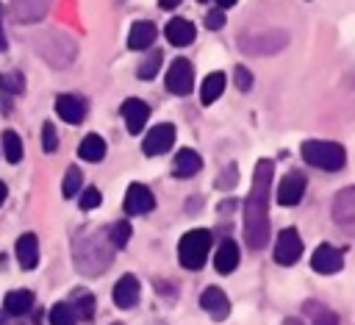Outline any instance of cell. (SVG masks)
<instances>
[{
	"mask_svg": "<svg viewBox=\"0 0 355 325\" xmlns=\"http://www.w3.org/2000/svg\"><path fill=\"white\" fill-rule=\"evenodd\" d=\"M272 161L261 158L252 172V189L244 200V242L252 250L266 247L269 242V192H272Z\"/></svg>",
	"mask_w": 355,
	"mask_h": 325,
	"instance_id": "cell-1",
	"label": "cell"
},
{
	"mask_svg": "<svg viewBox=\"0 0 355 325\" xmlns=\"http://www.w3.org/2000/svg\"><path fill=\"white\" fill-rule=\"evenodd\" d=\"M300 153H302L305 164L324 169V172H338L347 164V150L330 139H308V142H302Z\"/></svg>",
	"mask_w": 355,
	"mask_h": 325,
	"instance_id": "cell-2",
	"label": "cell"
},
{
	"mask_svg": "<svg viewBox=\"0 0 355 325\" xmlns=\"http://www.w3.org/2000/svg\"><path fill=\"white\" fill-rule=\"evenodd\" d=\"M108 250L97 236H83L75 242V264L83 275H100L108 267Z\"/></svg>",
	"mask_w": 355,
	"mask_h": 325,
	"instance_id": "cell-3",
	"label": "cell"
},
{
	"mask_svg": "<svg viewBox=\"0 0 355 325\" xmlns=\"http://www.w3.org/2000/svg\"><path fill=\"white\" fill-rule=\"evenodd\" d=\"M208 250H211V231L205 228H194L189 231L180 244H178V258L186 269H200L208 258Z\"/></svg>",
	"mask_w": 355,
	"mask_h": 325,
	"instance_id": "cell-4",
	"label": "cell"
},
{
	"mask_svg": "<svg viewBox=\"0 0 355 325\" xmlns=\"http://www.w3.org/2000/svg\"><path fill=\"white\" fill-rule=\"evenodd\" d=\"M239 44L250 56H275L288 44V33L286 31H263V33L244 36Z\"/></svg>",
	"mask_w": 355,
	"mask_h": 325,
	"instance_id": "cell-5",
	"label": "cell"
},
{
	"mask_svg": "<svg viewBox=\"0 0 355 325\" xmlns=\"http://www.w3.org/2000/svg\"><path fill=\"white\" fill-rule=\"evenodd\" d=\"M330 214H333V222L347 236H355V186H347V189L336 192L333 206H330Z\"/></svg>",
	"mask_w": 355,
	"mask_h": 325,
	"instance_id": "cell-6",
	"label": "cell"
},
{
	"mask_svg": "<svg viewBox=\"0 0 355 325\" xmlns=\"http://www.w3.org/2000/svg\"><path fill=\"white\" fill-rule=\"evenodd\" d=\"M300 256H302V239H300L297 228H283L275 242V261L280 267H291L300 261Z\"/></svg>",
	"mask_w": 355,
	"mask_h": 325,
	"instance_id": "cell-7",
	"label": "cell"
},
{
	"mask_svg": "<svg viewBox=\"0 0 355 325\" xmlns=\"http://www.w3.org/2000/svg\"><path fill=\"white\" fill-rule=\"evenodd\" d=\"M166 89L172 94H180V97L194 89V69H191V64L186 58H175L169 64V69H166Z\"/></svg>",
	"mask_w": 355,
	"mask_h": 325,
	"instance_id": "cell-8",
	"label": "cell"
},
{
	"mask_svg": "<svg viewBox=\"0 0 355 325\" xmlns=\"http://www.w3.org/2000/svg\"><path fill=\"white\" fill-rule=\"evenodd\" d=\"M341 267H344V253L330 242H322L311 256V269L319 275H336Z\"/></svg>",
	"mask_w": 355,
	"mask_h": 325,
	"instance_id": "cell-9",
	"label": "cell"
},
{
	"mask_svg": "<svg viewBox=\"0 0 355 325\" xmlns=\"http://www.w3.org/2000/svg\"><path fill=\"white\" fill-rule=\"evenodd\" d=\"M172 144H175V125L161 122V125H155V128L144 136L141 150H144V156H161V153H166Z\"/></svg>",
	"mask_w": 355,
	"mask_h": 325,
	"instance_id": "cell-10",
	"label": "cell"
},
{
	"mask_svg": "<svg viewBox=\"0 0 355 325\" xmlns=\"http://www.w3.org/2000/svg\"><path fill=\"white\" fill-rule=\"evenodd\" d=\"M305 186H308V181H305V175L300 169L288 172L277 186V203L280 206H297L305 197Z\"/></svg>",
	"mask_w": 355,
	"mask_h": 325,
	"instance_id": "cell-11",
	"label": "cell"
},
{
	"mask_svg": "<svg viewBox=\"0 0 355 325\" xmlns=\"http://www.w3.org/2000/svg\"><path fill=\"white\" fill-rule=\"evenodd\" d=\"M122 208H125L128 214H147V211L155 208V197H153V192H150L144 183H130L128 192H125Z\"/></svg>",
	"mask_w": 355,
	"mask_h": 325,
	"instance_id": "cell-12",
	"label": "cell"
},
{
	"mask_svg": "<svg viewBox=\"0 0 355 325\" xmlns=\"http://www.w3.org/2000/svg\"><path fill=\"white\" fill-rule=\"evenodd\" d=\"M55 114L69 125H80L86 117V100L78 94H58L55 97Z\"/></svg>",
	"mask_w": 355,
	"mask_h": 325,
	"instance_id": "cell-13",
	"label": "cell"
},
{
	"mask_svg": "<svg viewBox=\"0 0 355 325\" xmlns=\"http://www.w3.org/2000/svg\"><path fill=\"white\" fill-rule=\"evenodd\" d=\"M122 117H125V125H128L130 133H141V128L150 119V106L139 97H130V100L122 103Z\"/></svg>",
	"mask_w": 355,
	"mask_h": 325,
	"instance_id": "cell-14",
	"label": "cell"
},
{
	"mask_svg": "<svg viewBox=\"0 0 355 325\" xmlns=\"http://www.w3.org/2000/svg\"><path fill=\"white\" fill-rule=\"evenodd\" d=\"M200 306L211 314V319H225L230 314V303H227V294L216 286H208L202 294H200Z\"/></svg>",
	"mask_w": 355,
	"mask_h": 325,
	"instance_id": "cell-15",
	"label": "cell"
},
{
	"mask_svg": "<svg viewBox=\"0 0 355 325\" xmlns=\"http://www.w3.org/2000/svg\"><path fill=\"white\" fill-rule=\"evenodd\" d=\"M164 36L169 39V44H175V47H186V44H191V42H194L197 31H194V25H191L189 19L175 17V19H169V22H166Z\"/></svg>",
	"mask_w": 355,
	"mask_h": 325,
	"instance_id": "cell-16",
	"label": "cell"
},
{
	"mask_svg": "<svg viewBox=\"0 0 355 325\" xmlns=\"http://www.w3.org/2000/svg\"><path fill=\"white\" fill-rule=\"evenodd\" d=\"M155 22H147V19H139L130 25L128 31V47L130 50H147L153 42H155Z\"/></svg>",
	"mask_w": 355,
	"mask_h": 325,
	"instance_id": "cell-17",
	"label": "cell"
},
{
	"mask_svg": "<svg viewBox=\"0 0 355 325\" xmlns=\"http://www.w3.org/2000/svg\"><path fill=\"white\" fill-rule=\"evenodd\" d=\"M17 264L22 269H33L39 264V239H36V233H22L17 239Z\"/></svg>",
	"mask_w": 355,
	"mask_h": 325,
	"instance_id": "cell-18",
	"label": "cell"
},
{
	"mask_svg": "<svg viewBox=\"0 0 355 325\" xmlns=\"http://www.w3.org/2000/svg\"><path fill=\"white\" fill-rule=\"evenodd\" d=\"M200 167H202L200 153H197V150H191V147H183V150H178V156H175L172 172H175L178 178H191V175H197V172H200Z\"/></svg>",
	"mask_w": 355,
	"mask_h": 325,
	"instance_id": "cell-19",
	"label": "cell"
},
{
	"mask_svg": "<svg viewBox=\"0 0 355 325\" xmlns=\"http://www.w3.org/2000/svg\"><path fill=\"white\" fill-rule=\"evenodd\" d=\"M239 244L233 242V239H225L222 244H219V250H216V256H214V267H216V272L219 275H227V272H233L236 267H239Z\"/></svg>",
	"mask_w": 355,
	"mask_h": 325,
	"instance_id": "cell-20",
	"label": "cell"
},
{
	"mask_svg": "<svg viewBox=\"0 0 355 325\" xmlns=\"http://www.w3.org/2000/svg\"><path fill=\"white\" fill-rule=\"evenodd\" d=\"M139 300V278L136 275H122L114 286V303L119 308H130Z\"/></svg>",
	"mask_w": 355,
	"mask_h": 325,
	"instance_id": "cell-21",
	"label": "cell"
},
{
	"mask_svg": "<svg viewBox=\"0 0 355 325\" xmlns=\"http://www.w3.org/2000/svg\"><path fill=\"white\" fill-rule=\"evenodd\" d=\"M31 308H33V292H28V289H14L3 300V311L11 314V317H22Z\"/></svg>",
	"mask_w": 355,
	"mask_h": 325,
	"instance_id": "cell-22",
	"label": "cell"
},
{
	"mask_svg": "<svg viewBox=\"0 0 355 325\" xmlns=\"http://www.w3.org/2000/svg\"><path fill=\"white\" fill-rule=\"evenodd\" d=\"M44 8H47V0H14V3H11V11H14V17H17L19 22H33V19H39V17L44 14Z\"/></svg>",
	"mask_w": 355,
	"mask_h": 325,
	"instance_id": "cell-23",
	"label": "cell"
},
{
	"mask_svg": "<svg viewBox=\"0 0 355 325\" xmlns=\"http://www.w3.org/2000/svg\"><path fill=\"white\" fill-rule=\"evenodd\" d=\"M225 83H227L225 72H208L205 81H202V86H200V100H202L205 106H211V103L225 92Z\"/></svg>",
	"mask_w": 355,
	"mask_h": 325,
	"instance_id": "cell-24",
	"label": "cell"
},
{
	"mask_svg": "<svg viewBox=\"0 0 355 325\" xmlns=\"http://www.w3.org/2000/svg\"><path fill=\"white\" fill-rule=\"evenodd\" d=\"M78 156H80L83 161H100V158L105 156V142H103V136H97V133L83 136V139H80V147H78Z\"/></svg>",
	"mask_w": 355,
	"mask_h": 325,
	"instance_id": "cell-25",
	"label": "cell"
},
{
	"mask_svg": "<svg viewBox=\"0 0 355 325\" xmlns=\"http://www.w3.org/2000/svg\"><path fill=\"white\" fill-rule=\"evenodd\" d=\"M305 311L311 314V325H338V314L316 300H308L305 303Z\"/></svg>",
	"mask_w": 355,
	"mask_h": 325,
	"instance_id": "cell-26",
	"label": "cell"
},
{
	"mask_svg": "<svg viewBox=\"0 0 355 325\" xmlns=\"http://www.w3.org/2000/svg\"><path fill=\"white\" fill-rule=\"evenodd\" d=\"M80 186H83V175H80V169H78L75 164H72V167H67L64 181H61V194L69 200V197L80 194Z\"/></svg>",
	"mask_w": 355,
	"mask_h": 325,
	"instance_id": "cell-27",
	"label": "cell"
},
{
	"mask_svg": "<svg viewBox=\"0 0 355 325\" xmlns=\"http://www.w3.org/2000/svg\"><path fill=\"white\" fill-rule=\"evenodd\" d=\"M3 156H6L8 164H17L22 158V139L14 131H6L3 133Z\"/></svg>",
	"mask_w": 355,
	"mask_h": 325,
	"instance_id": "cell-28",
	"label": "cell"
},
{
	"mask_svg": "<svg viewBox=\"0 0 355 325\" xmlns=\"http://www.w3.org/2000/svg\"><path fill=\"white\" fill-rule=\"evenodd\" d=\"M69 306H72L78 319H92L94 317V294H89V292H78L75 303H69Z\"/></svg>",
	"mask_w": 355,
	"mask_h": 325,
	"instance_id": "cell-29",
	"label": "cell"
},
{
	"mask_svg": "<svg viewBox=\"0 0 355 325\" xmlns=\"http://www.w3.org/2000/svg\"><path fill=\"white\" fill-rule=\"evenodd\" d=\"M75 311L69 303H55L50 308V325H75Z\"/></svg>",
	"mask_w": 355,
	"mask_h": 325,
	"instance_id": "cell-30",
	"label": "cell"
},
{
	"mask_svg": "<svg viewBox=\"0 0 355 325\" xmlns=\"http://www.w3.org/2000/svg\"><path fill=\"white\" fill-rule=\"evenodd\" d=\"M161 53L155 50V53H150V56H144V61L139 64V69H136V75L141 78V81H150V78H155V72L161 69Z\"/></svg>",
	"mask_w": 355,
	"mask_h": 325,
	"instance_id": "cell-31",
	"label": "cell"
},
{
	"mask_svg": "<svg viewBox=\"0 0 355 325\" xmlns=\"http://www.w3.org/2000/svg\"><path fill=\"white\" fill-rule=\"evenodd\" d=\"M128 239H130V225H128L125 219H119V222H114V225L108 228V244H114V247H125Z\"/></svg>",
	"mask_w": 355,
	"mask_h": 325,
	"instance_id": "cell-32",
	"label": "cell"
},
{
	"mask_svg": "<svg viewBox=\"0 0 355 325\" xmlns=\"http://www.w3.org/2000/svg\"><path fill=\"white\" fill-rule=\"evenodd\" d=\"M0 89L8 92V94H19V92H25V78L19 72H3L0 75Z\"/></svg>",
	"mask_w": 355,
	"mask_h": 325,
	"instance_id": "cell-33",
	"label": "cell"
},
{
	"mask_svg": "<svg viewBox=\"0 0 355 325\" xmlns=\"http://www.w3.org/2000/svg\"><path fill=\"white\" fill-rule=\"evenodd\" d=\"M55 147H58L55 125H53V122H44V125H42V150H44V153H55Z\"/></svg>",
	"mask_w": 355,
	"mask_h": 325,
	"instance_id": "cell-34",
	"label": "cell"
},
{
	"mask_svg": "<svg viewBox=\"0 0 355 325\" xmlns=\"http://www.w3.org/2000/svg\"><path fill=\"white\" fill-rule=\"evenodd\" d=\"M100 192L94 189V186H89V189H80V197H78V206L83 208V211H89V208H97L100 206Z\"/></svg>",
	"mask_w": 355,
	"mask_h": 325,
	"instance_id": "cell-35",
	"label": "cell"
},
{
	"mask_svg": "<svg viewBox=\"0 0 355 325\" xmlns=\"http://www.w3.org/2000/svg\"><path fill=\"white\" fill-rule=\"evenodd\" d=\"M236 86L241 89V92H250L252 89V72L247 69V67H236Z\"/></svg>",
	"mask_w": 355,
	"mask_h": 325,
	"instance_id": "cell-36",
	"label": "cell"
},
{
	"mask_svg": "<svg viewBox=\"0 0 355 325\" xmlns=\"http://www.w3.org/2000/svg\"><path fill=\"white\" fill-rule=\"evenodd\" d=\"M222 25H225V14H222V8H214V11L205 14V28H208V31H219Z\"/></svg>",
	"mask_w": 355,
	"mask_h": 325,
	"instance_id": "cell-37",
	"label": "cell"
},
{
	"mask_svg": "<svg viewBox=\"0 0 355 325\" xmlns=\"http://www.w3.org/2000/svg\"><path fill=\"white\" fill-rule=\"evenodd\" d=\"M236 178H239V172H236V164H230V167H227V172H225V178L219 175L216 186H219V189H230V186L236 183Z\"/></svg>",
	"mask_w": 355,
	"mask_h": 325,
	"instance_id": "cell-38",
	"label": "cell"
},
{
	"mask_svg": "<svg viewBox=\"0 0 355 325\" xmlns=\"http://www.w3.org/2000/svg\"><path fill=\"white\" fill-rule=\"evenodd\" d=\"M158 6H161L164 11H169V8H178V6H180V0H158Z\"/></svg>",
	"mask_w": 355,
	"mask_h": 325,
	"instance_id": "cell-39",
	"label": "cell"
},
{
	"mask_svg": "<svg viewBox=\"0 0 355 325\" xmlns=\"http://www.w3.org/2000/svg\"><path fill=\"white\" fill-rule=\"evenodd\" d=\"M0 50H6V36H3V6H0Z\"/></svg>",
	"mask_w": 355,
	"mask_h": 325,
	"instance_id": "cell-40",
	"label": "cell"
},
{
	"mask_svg": "<svg viewBox=\"0 0 355 325\" xmlns=\"http://www.w3.org/2000/svg\"><path fill=\"white\" fill-rule=\"evenodd\" d=\"M6 197H8V186H6L3 181H0V206L6 203Z\"/></svg>",
	"mask_w": 355,
	"mask_h": 325,
	"instance_id": "cell-41",
	"label": "cell"
},
{
	"mask_svg": "<svg viewBox=\"0 0 355 325\" xmlns=\"http://www.w3.org/2000/svg\"><path fill=\"white\" fill-rule=\"evenodd\" d=\"M236 3H239V0H216L219 8H230V6H236Z\"/></svg>",
	"mask_w": 355,
	"mask_h": 325,
	"instance_id": "cell-42",
	"label": "cell"
},
{
	"mask_svg": "<svg viewBox=\"0 0 355 325\" xmlns=\"http://www.w3.org/2000/svg\"><path fill=\"white\" fill-rule=\"evenodd\" d=\"M283 325H305V322L297 319V317H288V319H283Z\"/></svg>",
	"mask_w": 355,
	"mask_h": 325,
	"instance_id": "cell-43",
	"label": "cell"
},
{
	"mask_svg": "<svg viewBox=\"0 0 355 325\" xmlns=\"http://www.w3.org/2000/svg\"><path fill=\"white\" fill-rule=\"evenodd\" d=\"M0 325H6V319H3V314H0Z\"/></svg>",
	"mask_w": 355,
	"mask_h": 325,
	"instance_id": "cell-44",
	"label": "cell"
},
{
	"mask_svg": "<svg viewBox=\"0 0 355 325\" xmlns=\"http://www.w3.org/2000/svg\"><path fill=\"white\" fill-rule=\"evenodd\" d=\"M114 325H122V322H114Z\"/></svg>",
	"mask_w": 355,
	"mask_h": 325,
	"instance_id": "cell-45",
	"label": "cell"
}]
</instances>
